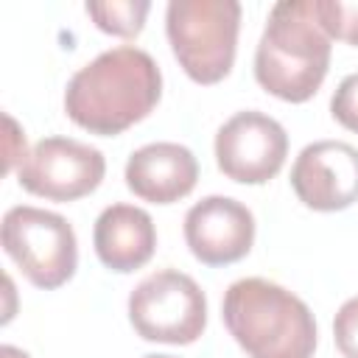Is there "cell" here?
<instances>
[{
    "label": "cell",
    "mask_w": 358,
    "mask_h": 358,
    "mask_svg": "<svg viewBox=\"0 0 358 358\" xmlns=\"http://www.w3.org/2000/svg\"><path fill=\"white\" fill-rule=\"evenodd\" d=\"M143 358H173V355H143Z\"/></svg>",
    "instance_id": "d6986e66"
},
{
    "label": "cell",
    "mask_w": 358,
    "mask_h": 358,
    "mask_svg": "<svg viewBox=\"0 0 358 358\" xmlns=\"http://www.w3.org/2000/svg\"><path fill=\"white\" fill-rule=\"evenodd\" d=\"M291 187L316 213L347 210L358 201V148L341 140L305 145L291 168Z\"/></svg>",
    "instance_id": "9c48e42d"
},
{
    "label": "cell",
    "mask_w": 358,
    "mask_h": 358,
    "mask_svg": "<svg viewBox=\"0 0 358 358\" xmlns=\"http://www.w3.org/2000/svg\"><path fill=\"white\" fill-rule=\"evenodd\" d=\"M159 95L157 62L134 45H120L95 56L67 81L64 112L90 134L115 137L148 117Z\"/></svg>",
    "instance_id": "6da1fadb"
},
{
    "label": "cell",
    "mask_w": 358,
    "mask_h": 358,
    "mask_svg": "<svg viewBox=\"0 0 358 358\" xmlns=\"http://www.w3.org/2000/svg\"><path fill=\"white\" fill-rule=\"evenodd\" d=\"M3 249L36 288L64 285L78 266L76 232L59 213L39 207H11L3 215Z\"/></svg>",
    "instance_id": "5b68a950"
},
{
    "label": "cell",
    "mask_w": 358,
    "mask_h": 358,
    "mask_svg": "<svg viewBox=\"0 0 358 358\" xmlns=\"http://www.w3.org/2000/svg\"><path fill=\"white\" fill-rule=\"evenodd\" d=\"M241 3L235 0H171L165 34L179 67L196 84H218L229 76L238 50Z\"/></svg>",
    "instance_id": "277c9868"
},
{
    "label": "cell",
    "mask_w": 358,
    "mask_h": 358,
    "mask_svg": "<svg viewBox=\"0 0 358 358\" xmlns=\"http://www.w3.org/2000/svg\"><path fill=\"white\" fill-rule=\"evenodd\" d=\"M0 358H31L25 350H20V347H11V344H3L0 347Z\"/></svg>",
    "instance_id": "ac0fdd59"
},
{
    "label": "cell",
    "mask_w": 358,
    "mask_h": 358,
    "mask_svg": "<svg viewBox=\"0 0 358 358\" xmlns=\"http://www.w3.org/2000/svg\"><path fill=\"white\" fill-rule=\"evenodd\" d=\"M313 14L330 39L358 48V0H313Z\"/></svg>",
    "instance_id": "5bb4252c"
},
{
    "label": "cell",
    "mask_w": 358,
    "mask_h": 358,
    "mask_svg": "<svg viewBox=\"0 0 358 358\" xmlns=\"http://www.w3.org/2000/svg\"><path fill=\"white\" fill-rule=\"evenodd\" d=\"M288 157L285 129L255 109L232 115L215 134V162L221 173L241 185H263L280 173Z\"/></svg>",
    "instance_id": "ba28073f"
},
{
    "label": "cell",
    "mask_w": 358,
    "mask_h": 358,
    "mask_svg": "<svg viewBox=\"0 0 358 358\" xmlns=\"http://www.w3.org/2000/svg\"><path fill=\"white\" fill-rule=\"evenodd\" d=\"M106 173V159L95 145L73 137L39 140L25 162H20V185L50 201H76L90 196Z\"/></svg>",
    "instance_id": "52a82bcc"
},
{
    "label": "cell",
    "mask_w": 358,
    "mask_h": 358,
    "mask_svg": "<svg viewBox=\"0 0 358 358\" xmlns=\"http://www.w3.org/2000/svg\"><path fill=\"white\" fill-rule=\"evenodd\" d=\"M129 322L145 341L193 344L207 327V296L190 274L162 268L129 294Z\"/></svg>",
    "instance_id": "8992f818"
},
{
    "label": "cell",
    "mask_w": 358,
    "mask_h": 358,
    "mask_svg": "<svg viewBox=\"0 0 358 358\" xmlns=\"http://www.w3.org/2000/svg\"><path fill=\"white\" fill-rule=\"evenodd\" d=\"M330 42L313 14V0L277 3L255 50L257 84L280 101L305 103L327 76Z\"/></svg>",
    "instance_id": "3957f363"
},
{
    "label": "cell",
    "mask_w": 358,
    "mask_h": 358,
    "mask_svg": "<svg viewBox=\"0 0 358 358\" xmlns=\"http://www.w3.org/2000/svg\"><path fill=\"white\" fill-rule=\"evenodd\" d=\"M6 129H8V134H6V173L14 168V162L17 159H22L25 162V134H20L17 131V123L6 115Z\"/></svg>",
    "instance_id": "e0dca14e"
},
{
    "label": "cell",
    "mask_w": 358,
    "mask_h": 358,
    "mask_svg": "<svg viewBox=\"0 0 358 358\" xmlns=\"http://www.w3.org/2000/svg\"><path fill=\"white\" fill-rule=\"evenodd\" d=\"M92 243L98 260L120 274L143 268L157 249V229L151 215L134 204L106 207L92 229Z\"/></svg>",
    "instance_id": "7c38bea8"
},
{
    "label": "cell",
    "mask_w": 358,
    "mask_h": 358,
    "mask_svg": "<svg viewBox=\"0 0 358 358\" xmlns=\"http://www.w3.org/2000/svg\"><path fill=\"white\" fill-rule=\"evenodd\" d=\"M185 241L204 266H229L255 243V215L229 196H207L185 215Z\"/></svg>",
    "instance_id": "30bf717a"
},
{
    "label": "cell",
    "mask_w": 358,
    "mask_h": 358,
    "mask_svg": "<svg viewBox=\"0 0 358 358\" xmlns=\"http://www.w3.org/2000/svg\"><path fill=\"white\" fill-rule=\"evenodd\" d=\"M199 179V162L179 143H148L126 162L129 190L151 204H173L185 199Z\"/></svg>",
    "instance_id": "8fae6325"
},
{
    "label": "cell",
    "mask_w": 358,
    "mask_h": 358,
    "mask_svg": "<svg viewBox=\"0 0 358 358\" xmlns=\"http://www.w3.org/2000/svg\"><path fill=\"white\" fill-rule=\"evenodd\" d=\"M333 338L344 358H358V296L338 308L333 319Z\"/></svg>",
    "instance_id": "9a60e30c"
},
{
    "label": "cell",
    "mask_w": 358,
    "mask_h": 358,
    "mask_svg": "<svg viewBox=\"0 0 358 358\" xmlns=\"http://www.w3.org/2000/svg\"><path fill=\"white\" fill-rule=\"evenodd\" d=\"M151 11V3L145 0H112V3H87V14L92 17V22L112 36H123V39H134L143 25L145 17Z\"/></svg>",
    "instance_id": "4fadbf2b"
},
{
    "label": "cell",
    "mask_w": 358,
    "mask_h": 358,
    "mask_svg": "<svg viewBox=\"0 0 358 358\" xmlns=\"http://www.w3.org/2000/svg\"><path fill=\"white\" fill-rule=\"evenodd\" d=\"M221 316L249 358H313L316 322L310 308L271 280L246 277L232 282Z\"/></svg>",
    "instance_id": "7a4b0ae2"
},
{
    "label": "cell",
    "mask_w": 358,
    "mask_h": 358,
    "mask_svg": "<svg viewBox=\"0 0 358 358\" xmlns=\"http://www.w3.org/2000/svg\"><path fill=\"white\" fill-rule=\"evenodd\" d=\"M330 112L344 129L358 134V73L341 78V84L330 98Z\"/></svg>",
    "instance_id": "2e32d148"
}]
</instances>
